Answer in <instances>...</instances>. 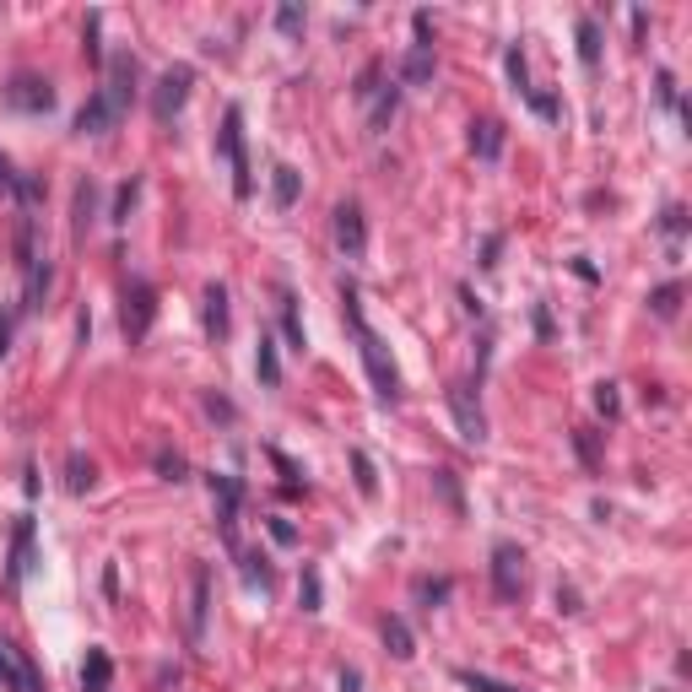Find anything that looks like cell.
Instances as JSON below:
<instances>
[{"label":"cell","instance_id":"cell-1","mask_svg":"<svg viewBox=\"0 0 692 692\" xmlns=\"http://www.w3.org/2000/svg\"><path fill=\"white\" fill-rule=\"evenodd\" d=\"M346 319H352L357 346H363V368H368V379H374V395H379V401H401V374H395V363H390V352H384V341L374 336V330H368L363 303H357V287H346Z\"/></svg>","mask_w":692,"mask_h":692},{"label":"cell","instance_id":"cell-2","mask_svg":"<svg viewBox=\"0 0 692 692\" xmlns=\"http://www.w3.org/2000/svg\"><path fill=\"white\" fill-rule=\"evenodd\" d=\"M217 146H222V157H228L233 195H238V201H244V195L255 190V179H249V152H244V114H238V109H228V114H222V136H217Z\"/></svg>","mask_w":692,"mask_h":692},{"label":"cell","instance_id":"cell-3","mask_svg":"<svg viewBox=\"0 0 692 692\" xmlns=\"http://www.w3.org/2000/svg\"><path fill=\"white\" fill-rule=\"evenodd\" d=\"M152 319H157V292H152V282H130V287H125V309H119V325H125V336H130V341H146Z\"/></svg>","mask_w":692,"mask_h":692},{"label":"cell","instance_id":"cell-4","mask_svg":"<svg viewBox=\"0 0 692 692\" xmlns=\"http://www.w3.org/2000/svg\"><path fill=\"white\" fill-rule=\"evenodd\" d=\"M206 611H211V568L195 563L190 568V617H184V638H190V649L206 644Z\"/></svg>","mask_w":692,"mask_h":692},{"label":"cell","instance_id":"cell-5","mask_svg":"<svg viewBox=\"0 0 692 692\" xmlns=\"http://www.w3.org/2000/svg\"><path fill=\"white\" fill-rule=\"evenodd\" d=\"M519 584H525V552L514 541H498L492 547V590H498V601H514Z\"/></svg>","mask_w":692,"mask_h":692},{"label":"cell","instance_id":"cell-6","mask_svg":"<svg viewBox=\"0 0 692 692\" xmlns=\"http://www.w3.org/2000/svg\"><path fill=\"white\" fill-rule=\"evenodd\" d=\"M103 103L114 109V119H125V109H130V98H136V60L130 55H114L109 60V76H103Z\"/></svg>","mask_w":692,"mask_h":692},{"label":"cell","instance_id":"cell-7","mask_svg":"<svg viewBox=\"0 0 692 692\" xmlns=\"http://www.w3.org/2000/svg\"><path fill=\"white\" fill-rule=\"evenodd\" d=\"M190 82H195V71H190V65H173V71L163 76V82H157L152 114L163 119V125H168V119H173V114L184 109V98H190Z\"/></svg>","mask_w":692,"mask_h":692},{"label":"cell","instance_id":"cell-8","mask_svg":"<svg viewBox=\"0 0 692 692\" xmlns=\"http://www.w3.org/2000/svg\"><path fill=\"white\" fill-rule=\"evenodd\" d=\"M449 411H455V428H460L465 444H482V438H487V417H482V406H476L471 384H455V390H449Z\"/></svg>","mask_w":692,"mask_h":692},{"label":"cell","instance_id":"cell-9","mask_svg":"<svg viewBox=\"0 0 692 692\" xmlns=\"http://www.w3.org/2000/svg\"><path fill=\"white\" fill-rule=\"evenodd\" d=\"M0 687H11V692H44V682H38V671L28 665V655H22L17 644H6V638H0Z\"/></svg>","mask_w":692,"mask_h":692},{"label":"cell","instance_id":"cell-10","mask_svg":"<svg viewBox=\"0 0 692 692\" xmlns=\"http://www.w3.org/2000/svg\"><path fill=\"white\" fill-rule=\"evenodd\" d=\"M336 244H341V255H346V260H357V255L368 249L363 206H352V201H341V206H336Z\"/></svg>","mask_w":692,"mask_h":692},{"label":"cell","instance_id":"cell-11","mask_svg":"<svg viewBox=\"0 0 692 692\" xmlns=\"http://www.w3.org/2000/svg\"><path fill=\"white\" fill-rule=\"evenodd\" d=\"M6 98H11V109H22V114H49L55 109V87L38 82V76H17V82L6 87Z\"/></svg>","mask_w":692,"mask_h":692},{"label":"cell","instance_id":"cell-12","mask_svg":"<svg viewBox=\"0 0 692 692\" xmlns=\"http://www.w3.org/2000/svg\"><path fill=\"white\" fill-rule=\"evenodd\" d=\"M211 498H217L222 541H228V547H238V482H233V476H211Z\"/></svg>","mask_w":692,"mask_h":692},{"label":"cell","instance_id":"cell-13","mask_svg":"<svg viewBox=\"0 0 692 692\" xmlns=\"http://www.w3.org/2000/svg\"><path fill=\"white\" fill-rule=\"evenodd\" d=\"M33 574V519L22 514L17 530H11V584H22Z\"/></svg>","mask_w":692,"mask_h":692},{"label":"cell","instance_id":"cell-14","mask_svg":"<svg viewBox=\"0 0 692 692\" xmlns=\"http://www.w3.org/2000/svg\"><path fill=\"white\" fill-rule=\"evenodd\" d=\"M119 119H114V109L103 103V92H92V98L82 103V114H76V136H103V130H114Z\"/></svg>","mask_w":692,"mask_h":692},{"label":"cell","instance_id":"cell-15","mask_svg":"<svg viewBox=\"0 0 692 692\" xmlns=\"http://www.w3.org/2000/svg\"><path fill=\"white\" fill-rule=\"evenodd\" d=\"M401 82H406V87H428V82H433V49H428V44H411V49H406Z\"/></svg>","mask_w":692,"mask_h":692},{"label":"cell","instance_id":"cell-16","mask_svg":"<svg viewBox=\"0 0 692 692\" xmlns=\"http://www.w3.org/2000/svg\"><path fill=\"white\" fill-rule=\"evenodd\" d=\"M109 682H114L109 649H87V660H82V692H109Z\"/></svg>","mask_w":692,"mask_h":692},{"label":"cell","instance_id":"cell-17","mask_svg":"<svg viewBox=\"0 0 692 692\" xmlns=\"http://www.w3.org/2000/svg\"><path fill=\"white\" fill-rule=\"evenodd\" d=\"M368 103H374V109H368V130H374V136H379V130H390V119H395V103H401V87H374V98H368Z\"/></svg>","mask_w":692,"mask_h":692},{"label":"cell","instance_id":"cell-18","mask_svg":"<svg viewBox=\"0 0 692 692\" xmlns=\"http://www.w3.org/2000/svg\"><path fill=\"white\" fill-rule=\"evenodd\" d=\"M471 152L482 157V163H492V157L503 152V125H498V119H482V125H471Z\"/></svg>","mask_w":692,"mask_h":692},{"label":"cell","instance_id":"cell-19","mask_svg":"<svg viewBox=\"0 0 692 692\" xmlns=\"http://www.w3.org/2000/svg\"><path fill=\"white\" fill-rule=\"evenodd\" d=\"M206 330H211V336H228V287H222V282H211L206 287Z\"/></svg>","mask_w":692,"mask_h":692},{"label":"cell","instance_id":"cell-20","mask_svg":"<svg viewBox=\"0 0 692 692\" xmlns=\"http://www.w3.org/2000/svg\"><path fill=\"white\" fill-rule=\"evenodd\" d=\"M255 374H260V384H265V390H276V384H282V357H276V341H271V336H260Z\"/></svg>","mask_w":692,"mask_h":692},{"label":"cell","instance_id":"cell-21","mask_svg":"<svg viewBox=\"0 0 692 692\" xmlns=\"http://www.w3.org/2000/svg\"><path fill=\"white\" fill-rule=\"evenodd\" d=\"M384 649H390L395 660H411L417 655V644H411V628L401 617H384Z\"/></svg>","mask_w":692,"mask_h":692},{"label":"cell","instance_id":"cell-22","mask_svg":"<svg viewBox=\"0 0 692 692\" xmlns=\"http://www.w3.org/2000/svg\"><path fill=\"white\" fill-rule=\"evenodd\" d=\"M271 195H276V211H287L292 201H298V168L276 163L271 168Z\"/></svg>","mask_w":692,"mask_h":692},{"label":"cell","instance_id":"cell-23","mask_svg":"<svg viewBox=\"0 0 692 692\" xmlns=\"http://www.w3.org/2000/svg\"><path fill=\"white\" fill-rule=\"evenodd\" d=\"M649 309H655V319H676V309H682V282H665L649 292Z\"/></svg>","mask_w":692,"mask_h":692},{"label":"cell","instance_id":"cell-24","mask_svg":"<svg viewBox=\"0 0 692 692\" xmlns=\"http://www.w3.org/2000/svg\"><path fill=\"white\" fill-rule=\"evenodd\" d=\"M503 65H509V82H514V92L519 98H536V87H530V76H525V49H509V55H503Z\"/></svg>","mask_w":692,"mask_h":692},{"label":"cell","instance_id":"cell-25","mask_svg":"<svg viewBox=\"0 0 692 692\" xmlns=\"http://www.w3.org/2000/svg\"><path fill=\"white\" fill-rule=\"evenodd\" d=\"M579 60H584V65H595V60H601V28H595L590 17L579 22Z\"/></svg>","mask_w":692,"mask_h":692},{"label":"cell","instance_id":"cell-26","mask_svg":"<svg viewBox=\"0 0 692 692\" xmlns=\"http://www.w3.org/2000/svg\"><path fill=\"white\" fill-rule=\"evenodd\" d=\"M0 195H28V201H33V195H38L33 184H28V179H22L17 168L6 163V157H0Z\"/></svg>","mask_w":692,"mask_h":692},{"label":"cell","instance_id":"cell-27","mask_svg":"<svg viewBox=\"0 0 692 692\" xmlns=\"http://www.w3.org/2000/svg\"><path fill=\"white\" fill-rule=\"evenodd\" d=\"M352 465H357V487H363V498H374V492H379L374 460H368V455H352Z\"/></svg>","mask_w":692,"mask_h":692},{"label":"cell","instance_id":"cell-28","mask_svg":"<svg viewBox=\"0 0 692 692\" xmlns=\"http://www.w3.org/2000/svg\"><path fill=\"white\" fill-rule=\"evenodd\" d=\"M460 687H471V692H514V687L492 682V676H482V671H460Z\"/></svg>","mask_w":692,"mask_h":692},{"label":"cell","instance_id":"cell-29","mask_svg":"<svg viewBox=\"0 0 692 692\" xmlns=\"http://www.w3.org/2000/svg\"><path fill=\"white\" fill-rule=\"evenodd\" d=\"M282 325H287V341L303 352V325H298V314H292V298H287V292H282Z\"/></svg>","mask_w":692,"mask_h":692},{"label":"cell","instance_id":"cell-30","mask_svg":"<svg viewBox=\"0 0 692 692\" xmlns=\"http://www.w3.org/2000/svg\"><path fill=\"white\" fill-rule=\"evenodd\" d=\"M87 487H92V460L71 455V492H87Z\"/></svg>","mask_w":692,"mask_h":692},{"label":"cell","instance_id":"cell-31","mask_svg":"<svg viewBox=\"0 0 692 692\" xmlns=\"http://www.w3.org/2000/svg\"><path fill=\"white\" fill-rule=\"evenodd\" d=\"M276 28H282L287 38H298L303 33V11L298 6H282V11H276Z\"/></svg>","mask_w":692,"mask_h":692},{"label":"cell","instance_id":"cell-32","mask_svg":"<svg viewBox=\"0 0 692 692\" xmlns=\"http://www.w3.org/2000/svg\"><path fill=\"white\" fill-rule=\"evenodd\" d=\"M595 406H601L606 417H617V384H595Z\"/></svg>","mask_w":692,"mask_h":692},{"label":"cell","instance_id":"cell-33","mask_svg":"<svg viewBox=\"0 0 692 692\" xmlns=\"http://www.w3.org/2000/svg\"><path fill=\"white\" fill-rule=\"evenodd\" d=\"M157 471H163L168 482H179V476H184V460H179V455H168V449H163V455H157Z\"/></svg>","mask_w":692,"mask_h":692},{"label":"cell","instance_id":"cell-34","mask_svg":"<svg viewBox=\"0 0 692 692\" xmlns=\"http://www.w3.org/2000/svg\"><path fill=\"white\" fill-rule=\"evenodd\" d=\"M417 595H422V601H444V595H449V579H433V584L422 579V584H417Z\"/></svg>","mask_w":692,"mask_h":692},{"label":"cell","instance_id":"cell-35","mask_svg":"<svg viewBox=\"0 0 692 692\" xmlns=\"http://www.w3.org/2000/svg\"><path fill=\"white\" fill-rule=\"evenodd\" d=\"M682 228H687V211H682V206H671V211H665V233L682 238Z\"/></svg>","mask_w":692,"mask_h":692},{"label":"cell","instance_id":"cell-36","mask_svg":"<svg viewBox=\"0 0 692 692\" xmlns=\"http://www.w3.org/2000/svg\"><path fill=\"white\" fill-rule=\"evenodd\" d=\"M303 611H319V579H303Z\"/></svg>","mask_w":692,"mask_h":692},{"label":"cell","instance_id":"cell-37","mask_svg":"<svg viewBox=\"0 0 692 692\" xmlns=\"http://www.w3.org/2000/svg\"><path fill=\"white\" fill-rule=\"evenodd\" d=\"M11 352V314H0V357Z\"/></svg>","mask_w":692,"mask_h":692},{"label":"cell","instance_id":"cell-38","mask_svg":"<svg viewBox=\"0 0 692 692\" xmlns=\"http://www.w3.org/2000/svg\"><path fill=\"white\" fill-rule=\"evenodd\" d=\"M357 687H363V676H357V671H341V692H357Z\"/></svg>","mask_w":692,"mask_h":692}]
</instances>
